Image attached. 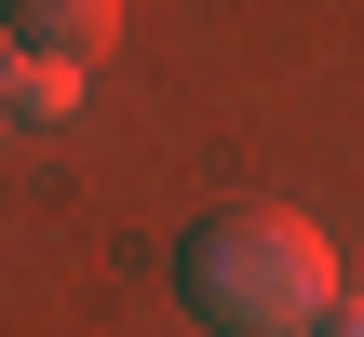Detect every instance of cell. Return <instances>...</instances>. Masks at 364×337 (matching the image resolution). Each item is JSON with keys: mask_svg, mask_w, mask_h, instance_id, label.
Instances as JSON below:
<instances>
[{"mask_svg": "<svg viewBox=\"0 0 364 337\" xmlns=\"http://www.w3.org/2000/svg\"><path fill=\"white\" fill-rule=\"evenodd\" d=\"M0 41L14 54H54V68H95L122 41V0H0Z\"/></svg>", "mask_w": 364, "mask_h": 337, "instance_id": "obj_2", "label": "cell"}, {"mask_svg": "<svg viewBox=\"0 0 364 337\" xmlns=\"http://www.w3.org/2000/svg\"><path fill=\"white\" fill-rule=\"evenodd\" d=\"M176 311L216 324V337H324L338 257H324V230L284 216V203H216V216H189V243H176Z\"/></svg>", "mask_w": 364, "mask_h": 337, "instance_id": "obj_1", "label": "cell"}, {"mask_svg": "<svg viewBox=\"0 0 364 337\" xmlns=\"http://www.w3.org/2000/svg\"><path fill=\"white\" fill-rule=\"evenodd\" d=\"M81 108V68H54V54H14V122H68Z\"/></svg>", "mask_w": 364, "mask_h": 337, "instance_id": "obj_3", "label": "cell"}, {"mask_svg": "<svg viewBox=\"0 0 364 337\" xmlns=\"http://www.w3.org/2000/svg\"><path fill=\"white\" fill-rule=\"evenodd\" d=\"M324 337H364V297H338V311H324Z\"/></svg>", "mask_w": 364, "mask_h": 337, "instance_id": "obj_4", "label": "cell"}, {"mask_svg": "<svg viewBox=\"0 0 364 337\" xmlns=\"http://www.w3.org/2000/svg\"><path fill=\"white\" fill-rule=\"evenodd\" d=\"M0 122H14V41H0Z\"/></svg>", "mask_w": 364, "mask_h": 337, "instance_id": "obj_5", "label": "cell"}]
</instances>
